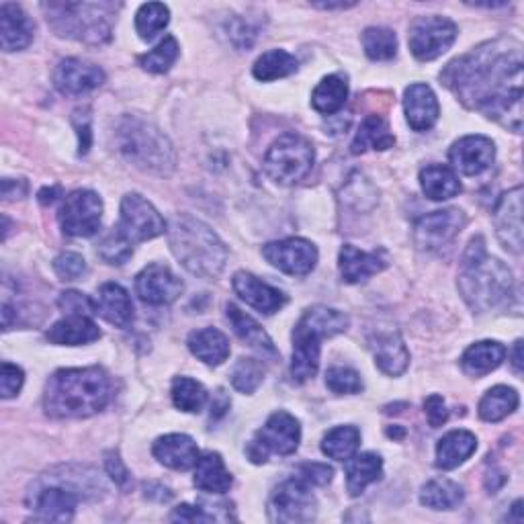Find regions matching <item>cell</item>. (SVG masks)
I'll list each match as a JSON object with an SVG mask.
<instances>
[{"label":"cell","mask_w":524,"mask_h":524,"mask_svg":"<svg viewBox=\"0 0 524 524\" xmlns=\"http://www.w3.org/2000/svg\"><path fill=\"white\" fill-rule=\"evenodd\" d=\"M111 377L101 367L56 371L43 396L46 414L58 420L89 418L99 414L111 402Z\"/></svg>","instance_id":"2"},{"label":"cell","mask_w":524,"mask_h":524,"mask_svg":"<svg viewBox=\"0 0 524 524\" xmlns=\"http://www.w3.org/2000/svg\"><path fill=\"white\" fill-rule=\"evenodd\" d=\"M267 510L273 522H283V524L310 522L316 518L318 502L310 490V484H305L303 479L295 475L273 490Z\"/></svg>","instance_id":"10"},{"label":"cell","mask_w":524,"mask_h":524,"mask_svg":"<svg viewBox=\"0 0 524 524\" xmlns=\"http://www.w3.org/2000/svg\"><path fill=\"white\" fill-rule=\"evenodd\" d=\"M60 193V189L58 187H54V189H43L41 193H39V201L43 203V205H48V203H54L56 201V195Z\"/></svg>","instance_id":"58"},{"label":"cell","mask_w":524,"mask_h":524,"mask_svg":"<svg viewBox=\"0 0 524 524\" xmlns=\"http://www.w3.org/2000/svg\"><path fill=\"white\" fill-rule=\"evenodd\" d=\"M76 129H78V140H80V150L78 154H86L91 148V117L89 115H84L82 117V123L76 119Z\"/></svg>","instance_id":"55"},{"label":"cell","mask_w":524,"mask_h":524,"mask_svg":"<svg viewBox=\"0 0 524 524\" xmlns=\"http://www.w3.org/2000/svg\"><path fill=\"white\" fill-rule=\"evenodd\" d=\"M463 498V488L451 479H432L420 492V502L432 510H455Z\"/></svg>","instance_id":"38"},{"label":"cell","mask_w":524,"mask_h":524,"mask_svg":"<svg viewBox=\"0 0 524 524\" xmlns=\"http://www.w3.org/2000/svg\"><path fill=\"white\" fill-rule=\"evenodd\" d=\"M457 285L465 303L477 314L504 308L514 293L512 271L502 260L486 252V242L482 236L469 242L461 258Z\"/></svg>","instance_id":"3"},{"label":"cell","mask_w":524,"mask_h":524,"mask_svg":"<svg viewBox=\"0 0 524 524\" xmlns=\"http://www.w3.org/2000/svg\"><path fill=\"white\" fill-rule=\"evenodd\" d=\"M346 99H348V82L338 74H330L322 78V82L312 93V105L322 115H334L344 107Z\"/></svg>","instance_id":"37"},{"label":"cell","mask_w":524,"mask_h":524,"mask_svg":"<svg viewBox=\"0 0 524 524\" xmlns=\"http://www.w3.org/2000/svg\"><path fill=\"white\" fill-rule=\"evenodd\" d=\"M226 314H228V320H230L236 336L242 342H246L250 348H254L256 353H260L262 357H267L271 361H275L279 357L271 336L265 332V328H262L252 316L242 312L238 305H234V303L226 305Z\"/></svg>","instance_id":"26"},{"label":"cell","mask_w":524,"mask_h":524,"mask_svg":"<svg viewBox=\"0 0 524 524\" xmlns=\"http://www.w3.org/2000/svg\"><path fill=\"white\" fill-rule=\"evenodd\" d=\"M97 310L109 324L123 330L134 322V303H131L129 293L117 283H105L99 289Z\"/></svg>","instance_id":"29"},{"label":"cell","mask_w":524,"mask_h":524,"mask_svg":"<svg viewBox=\"0 0 524 524\" xmlns=\"http://www.w3.org/2000/svg\"><path fill=\"white\" fill-rule=\"evenodd\" d=\"M457 33H459L457 25L447 17H439V15L418 17L410 25V33H408L410 52L420 62H432L451 50L457 39Z\"/></svg>","instance_id":"11"},{"label":"cell","mask_w":524,"mask_h":524,"mask_svg":"<svg viewBox=\"0 0 524 524\" xmlns=\"http://www.w3.org/2000/svg\"><path fill=\"white\" fill-rule=\"evenodd\" d=\"M54 271L64 281H78L86 273V260L76 252H64L54 260Z\"/></svg>","instance_id":"49"},{"label":"cell","mask_w":524,"mask_h":524,"mask_svg":"<svg viewBox=\"0 0 524 524\" xmlns=\"http://www.w3.org/2000/svg\"><path fill=\"white\" fill-rule=\"evenodd\" d=\"M60 310L68 316H89L93 318L95 314H99L97 310V301H93L89 295L78 293V291H66L60 295L58 299Z\"/></svg>","instance_id":"48"},{"label":"cell","mask_w":524,"mask_h":524,"mask_svg":"<svg viewBox=\"0 0 524 524\" xmlns=\"http://www.w3.org/2000/svg\"><path fill=\"white\" fill-rule=\"evenodd\" d=\"M46 338L58 346H82L99 340L101 330L89 316H66L48 330Z\"/></svg>","instance_id":"28"},{"label":"cell","mask_w":524,"mask_h":524,"mask_svg":"<svg viewBox=\"0 0 524 524\" xmlns=\"http://www.w3.org/2000/svg\"><path fill=\"white\" fill-rule=\"evenodd\" d=\"M154 457L168 469L189 471L199 461L197 443L187 434H166L154 443Z\"/></svg>","instance_id":"24"},{"label":"cell","mask_w":524,"mask_h":524,"mask_svg":"<svg viewBox=\"0 0 524 524\" xmlns=\"http://www.w3.org/2000/svg\"><path fill=\"white\" fill-rule=\"evenodd\" d=\"M334 469L326 463H303L297 467V477L310 486H326L332 482Z\"/></svg>","instance_id":"51"},{"label":"cell","mask_w":524,"mask_h":524,"mask_svg":"<svg viewBox=\"0 0 524 524\" xmlns=\"http://www.w3.org/2000/svg\"><path fill=\"white\" fill-rule=\"evenodd\" d=\"M375 365L389 377H400L410 365V353L398 330L377 328L369 334Z\"/></svg>","instance_id":"17"},{"label":"cell","mask_w":524,"mask_h":524,"mask_svg":"<svg viewBox=\"0 0 524 524\" xmlns=\"http://www.w3.org/2000/svg\"><path fill=\"white\" fill-rule=\"evenodd\" d=\"M183 281L164 265H148L136 277V293L148 305H168L183 293Z\"/></svg>","instance_id":"18"},{"label":"cell","mask_w":524,"mask_h":524,"mask_svg":"<svg viewBox=\"0 0 524 524\" xmlns=\"http://www.w3.org/2000/svg\"><path fill=\"white\" fill-rule=\"evenodd\" d=\"M348 461L351 463L346 467V490L351 496H361L367 490V486H371L381 477L383 461L375 453L353 455Z\"/></svg>","instance_id":"34"},{"label":"cell","mask_w":524,"mask_h":524,"mask_svg":"<svg viewBox=\"0 0 524 524\" xmlns=\"http://www.w3.org/2000/svg\"><path fill=\"white\" fill-rule=\"evenodd\" d=\"M424 412H426V418H428L432 428H439L449 420V410L445 406V400L441 396H436V393H432V396L426 398Z\"/></svg>","instance_id":"52"},{"label":"cell","mask_w":524,"mask_h":524,"mask_svg":"<svg viewBox=\"0 0 524 524\" xmlns=\"http://www.w3.org/2000/svg\"><path fill=\"white\" fill-rule=\"evenodd\" d=\"M316 152L310 140L299 134H285L273 142L265 156V172L283 187L301 183L314 168Z\"/></svg>","instance_id":"8"},{"label":"cell","mask_w":524,"mask_h":524,"mask_svg":"<svg viewBox=\"0 0 524 524\" xmlns=\"http://www.w3.org/2000/svg\"><path fill=\"white\" fill-rule=\"evenodd\" d=\"M441 80L471 109L508 127L522 129V46L514 39H496L457 58Z\"/></svg>","instance_id":"1"},{"label":"cell","mask_w":524,"mask_h":524,"mask_svg":"<svg viewBox=\"0 0 524 524\" xmlns=\"http://www.w3.org/2000/svg\"><path fill=\"white\" fill-rule=\"evenodd\" d=\"M262 256H265L275 269L287 275L303 277L316 269L318 248L303 238H287L267 244L262 248Z\"/></svg>","instance_id":"15"},{"label":"cell","mask_w":524,"mask_h":524,"mask_svg":"<svg viewBox=\"0 0 524 524\" xmlns=\"http://www.w3.org/2000/svg\"><path fill=\"white\" fill-rule=\"evenodd\" d=\"M326 385L336 396H353L363 391L361 375L351 367H332L326 373Z\"/></svg>","instance_id":"47"},{"label":"cell","mask_w":524,"mask_h":524,"mask_svg":"<svg viewBox=\"0 0 524 524\" xmlns=\"http://www.w3.org/2000/svg\"><path fill=\"white\" fill-rule=\"evenodd\" d=\"M494 158L496 146L486 136H465L455 142L449 152V160L455 170L465 174V177H479L494 164Z\"/></svg>","instance_id":"20"},{"label":"cell","mask_w":524,"mask_h":524,"mask_svg":"<svg viewBox=\"0 0 524 524\" xmlns=\"http://www.w3.org/2000/svg\"><path fill=\"white\" fill-rule=\"evenodd\" d=\"M189 351L205 365L217 367L230 357V340L224 332L215 328H203L189 336Z\"/></svg>","instance_id":"31"},{"label":"cell","mask_w":524,"mask_h":524,"mask_svg":"<svg viewBox=\"0 0 524 524\" xmlns=\"http://www.w3.org/2000/svg\"><path fill=\"white\" fill-rule=\"evenodd\" d=\"M168 244L181 265L195 277L215 279L226 267V244L205 222L189 213L174 217L168 228Z\"/></svg>","instance_id":"4"},{"label":"cell","mask_w":524,"mask_h":524,"mask_svg":"<svg viewBox=\"0 0 524 524\" xmlns=\"http://www.w3.org/2000/svg\"><path fill=\"white\" fill-rule=\"evenodd\" d=\"M314 7L330 11V9H348V7H355V3H314Z\"/></svg>","instance_id":"59"},{"label":"cell","mask_w":524,"mask_h":524,"mask_svg":"<svg viewBox=\"0 0 524 524\" xmlns=\"http://www.w3.org/2000/svg\"><path fill=\"white\" fill-rule=\"evenodd\" d=\"M179 43L177 39H174L172 35L164 37L158 46L154 50H150L148 54L140 56V66L146 70V72H152V74H164L172 68V64L179 60Z\"/></svg>","instance_id":"43"},{"label":"cell","mask_w":524,"mask_h":524,"mask_svg":"<svg viewBox=\"0 0 524 524\" xmlns=\"http://www.w3.org/2000/svg\"><path fill=\"white\" fill-rule=\"evenodd\" d=\"M265 379V369L256 359H240L232 369V385L240 393H254Z\"/></svg>","instance_id":"46"},{"label":"cell","mask_w":524,"mask_h":524,"mask_svg":"<svg viewBox=\"0 0 524 524\" xmlns=\"http://www.w3.org/2000/svg\"><path fill=\"white\" fill-rule=\"evenodd\" d=\"M396 144L387 121L381 115H367L357 131L353 142V154H361L365 150H389Z\"/></svg>","instance_id":"35"},{"label":"cell","mask_w":524,"mask_h":524,"mask_svg":"<svg viewBox=\"0 0 524 524\" xmlns=\"http://www.w3.org/2000/svg\"><path fill=\"white\" fill-rule=\"evenodd\" d=\"M105 467H107V473L111 475V479L119 488H125L129 484V471L115 451L105 455Z\"/></svg>","instance_id":"54"},{"label":"cell","mask_w":524,"mask_h":524,"mask_svg":"<svg viewBox=\"0 0 524 524\" xmlns=\"http://www.w3.org/2000/svg\"><path fill=\"white\" fill-rule=\"evenodd\" d=\"M58 217L66 236L91 238L101 230L103 201L93 191H74L64 199Z\"/></svg>","instance_id":"13"},{"label":"cell","mask_w":524,"mask_h":524,"mask_svg":"<svg viewBox=\"0 0 524 524\" xmlns=\"http://www.w3.org/2000/svg\"><path fill=\"white\" fill-rule=\"evenodd\" d=\"M348 316L316 305L305 312L293 330V357H291V377L295 383L310 381L320 367L322 340L346 332Z\"/></svg>","instance_id":"6"},{"label":"cell","mask_w":524,"mask_h":524,"mask_svg":"<svg viewBox=\"0 0 524 524\" xmlns=\"http://www.w3.org/2000/svg\"><path fill=\"white\" fill-rule=\"evenodd\" d=\"M512 365L520 373L522 371V340H516L514 344V355H512Z\"/></svg>","instance_id":"57"},{"label":"cell","mask_w":524,"mask_h":524,"mask_svg":"<svg viewBox=\"0 0 524 524\" xmlns=\"http://www.w3.org/2000/svg\"><path fill=\"white\" fill-rule=\"evenodd\" d=\"M420 185L428 199L445 201L461 193L457 172L445 164H430L420 170Z\"/></svg>","instance_id":"33"},{"label":"cell","mask_w":524,"mask_h":524,"mask_svg":"<svg viewBox=\"0 0 524 524\" xmlns=\"http://www.w3.org/2000/svg\"><path fill=\"white\" fill-rule=\"evenodd\" d=\"M299 68L297 60L285 52V50H271L267 54H262L252 68V74L256 80L262 82H271V80H279L285 76L295 74Z\"/></svg>","instance_id":"40"},{"label":"cell","mask_w":524,"mask_h":524,"mask_svg":"<svg viewBox=\"0 0 524 524\" xmlns=\"http://www.w3.org/2000/svg\"><path fill=\"white\" fill-rule=\"evenodd\" d=\"M520 404L516 389L506 385H496L486 391V396L479 402V418L486 422H500L508 418Z\"/></svg>","instance_id":"36"},{"label":"cell","mask_w":524,"mask_h":524,"mask_svg":"<svg viewBox=\"0 0 524 524\" xmlns=\"http://www.w3.org/2000/svg\"><path fill=\"white\" fill-rule=\"evenodd\" d=\"M299 441L301 426L297 418L287 412H275L267 424L254 434V439L246 447V455L252 463L260 465L269 461V455H293Z\"/></svg>","instance_id":"9"},{"label":"cell","mask_w":524,"mask_h":524,"mask_svg":"<svg viewBox=\"0 0 524 524\" xmlns=\"http://www.w3.org/2000/svg\"><path fill=\"white\" fill-rule=\"evenodd\" d=\"M33 41V23L27 13L13 3L0 7V43L5 52L25 50Z\"/></svg>","instance_id":"25"},{"label":"cell","mask_w":524,"mask_h":524,"mask_svg":"<svg viewBox=\"0 0 524 524\" xmlns=\"http://www.w3.org/2000/svg\"><path fill=\"white\" fill-rule=\"evenodd\" d=\"M506 359V346L496 340H482L471 344L461 357V369L469 377H484L496 371Z\"/></svg>","instance_id":"27"},{"label":"cell","mask_w":524,"mask_h":524,"mask_svg":"<svg viewBox=\"0 0 524 524\" xmlns=\"http://www.w3.org/2000/svg\"><path fill=\"white\" fill-rule=\"evenodd\" d=\"M232 287L242 301H246L250 308L258 310L260 314L273 316L287 303V295L283 291H279L277 287L265 281H260L258 277L246 271H240L234 275Z\"/></svg>","instance_id":"21"},{"label":"cell","mask_w":524,"mask_h":524,"mask_svg":"<svg viewBox=\"0 0 524 524\" xmlns=\"http://www.w3.org/2000/svg\"><path fill=\"white\" fill-rule=\"evenodd\" d=\"M363 48L373 62H387L398 54V37L387 27H369L363 31Z\"/></svg>","instance_id":"42"},{"label":"cell","mask_w":524,"mask_h":524,"mask_svg":"<svg viewBox=\"0 0 524 524\" xmlns=\"http://www.w3.org/2000/svg\"><path fill=\"white\" fill-rule=\"evenodd\" d=\"M404 111L414 131L430 129L436 121H439V115H441V107H439V101H436L434 91L428 84H422V82H414L406 89Z\"/></svg>","instance_id":"23"},{"label":"cell","mask_w":524,"mask_h":524,"mask_svg":"<svg viewBox=\"0 0 524 524\" xmlns=\"http://www.w3.org/2000/svg\"><path fill=\"white\" fill-rule=\"evenodd\" d=\"M387 267V260L383 258V252H363L351 244L342 246L338 254V269L344 283H365L373 275L381 273Z\"/></svg>","instance_id":"22"},{"label":"cell","mask_w":524,"mask_h":524,"mask_svg":"<svg viewBox=\"0 0 524 524\" xmlns=\"http://www.w3.org/2000/svg\"><path fill=\"white\" fill-rule=\"evenodd\" d=\"M170 520H181V522H211L215 520L213 514H209L201 506H191V504H181L179 508H174L170 514Z\"/></svg>","instance_id":"53"},{"label":"cell","mask_w":524,"mask_h":524,"mask_svg":"<svg viewBox=\"0 0 524 524\" xmlns=\"http://www.w3.org/2000/svg\"><path fill=\"white\" fill-rule=\"evenodd\" d=\"M494 226L502 246L512 252H522V187L504 193L494 209Z\"/></svg>","instance_id":"19"},{"label":"cell","mask_w":524,"mask_h":524,"mask_svg":"<svg viewBox=\"0 0 524 524\" xmlns=\"http://www.w3.org/2000/svg\"><path fill=\"white\" fill-rule=\"evenodd\" d=\"M477 451V439L469 430H451L436 445V467L455 469Z\"/></svg>","instance_id":"30"},{"label":"cell","mask_w":524,"mask_h":524,"mask_svg":"<svg viewBox=\"0 0 524 524\" xmlns=\"http://www.w3.org/2000/svg\"><path fill=\"white\" fill-rule=\"evenodd\" d=\"M170 21V11L162 3L142 5L136 13V31L144 41L154 39Z\"/></svg>","instance_id":"44"},{"label":"cell","mask_w":524,"mask_h":524,"mask_svg":"<svg viewBox=\"0 0 524 524\" xmlns=\"http://www.w3.org/2000/svg\"><path fill=\"white\" fill-rule=\"evenodd\" d=\"M230 398L228 393L224 389H217V393L213 396V402H211V416L213 418H220L224 416L228 410H230Z\"/></svg>","instance_id":"56"},{"label":"cell","mask_w":524,"mask_h":524,"mask_svg":"<svg viewBox=\"0 0 524 524\" xmlns=\"http://www.w3.org/2000/svg\"><path fill=\"white\" fill-rule=\"evenodd\" d=\"M115 228L131 246H136L164 234L166 224L150 201L138 193H129L121 201V217Z\"/></svg>","instance_id":"12"},{"label":"cell","mask_w":524,"mask_h":524,"mask_svg":"<svg viewBox=\"0 0 524 524\" xmlns=\"http://www.w3.org/2000/svg\"><path fill=\"white\" fill-rule=\"evenodd\" d=\"M172 402L174 406H177L181 412H187V414H195V412H201L205 402H207V391L205 387L191 379V377H177L172 381Z\"/></svg>","instance_id":"41"},{"label":"cell","mask_w":524,"mask_h":524,"mask_svg":"<svg viewBox=\"0 0 524 524\" xmlns=\"http://www.w3.org/2000/svg\"><path fill=\"white\" fill-rule=\"evenodd\" d=\"M115 148L127 162L144 172L166 177L177 168V152L170 140L154 123L138 115L119 119L115 127Z\"/></svg>","instance_id":"5"},{"label":"cell","mask_w":524,"mask_h":524,"mask_svg":"<svg viewBox=\"0 0 524 524\" xmlns=\"http://www.w3.org/2000/svg\"><path fill=\"white\" fill-rule=\"evenodd\" d=\"M465 213L461 209H441L420 217L414 228V240L420 250L439 252L447 248L463 230Z\"/></svg>","instance_id":"14"},{"label":"cell","mask_w":524,"mask_h":524,"mask_svg":"<svg viewBox=\"0 0 524 524\" xmlns=\"http://www.w3.org/2000/svg\"><path fill=\"white\" fill-rule=\"evenodd\" d=\"M105 82V72L93 64L80 58H66L58 64L54 72V84L62 95L78 97L86 95Z\"/></svg>","instance_id":"16"},{"label":"cell","mask_w":524,"mask_h":524,"mask_svg":"<svg viewBox=\"0 0 524 524\" xmlns=\"http://www.w3.org/2000/svg\"><path fill=\"white\" fill-rule=\"evenodd\" d=\"M193 484L207 494H226L232 488V475L217 453H205L195 465Z\"/></svg>","instance_id":"32"},{"label":"cell","mask_w":524,"mask_h":524,"mask_svg":"<svg viewBox=\"0 0 524 524\" xmlns=\"http://www.w3.org/2000/svg\"><path fill=\"white\" fill-rule=\"evenodd\" d=\"M23 383H25L23 369L11 363H3V371H0V393H3V398L5 400L15 398L21 391Z\"/></svg>","instance_id":"50"},{"label":"cell","mask_w":524,"mask_h":524,"mask_svg":"<svg viewBox=\"0 0 524 524\" xmlns=\"http://www.w3.org/2000/svg\"><path fill=\"white\" fill-rule=\"evenodd\" d=\"M46 11L50 27L60 35L74 41L99 46L111 39L113 21L117 17L119 5L113 3H46L41 5Z\"/></svg>","instance_id":"7"},{"label":"cell","mask_w":524,"mask_h":524,"mask_svg":"<svg viewBox=\"0 0 524 524\" xmlns=\"http://www.w3.org/2000/svg\"><path fill=\"white\" fill-rule=\"evenodd\" d=\"M361 445V432L357 426H336L322 441V453L334 461H348L357 455Z\"/></svg>","instance_id":"39"},{"label":"cell","mask_w":524,"mask_h":524,"mask_svg":"<svg viewBox=\"0 0 524 524\" xmlns=\"http://www.w3.org/2000/svg\"><path fill=\"white\" fill-rule=\"evenodd\" d=\"M97 254L103 258L107 265H123L134 254V246H131L119 232L117 228H111L107 234L97 244Z\"/></svg>","instance_id":"45"}]
</instances>
